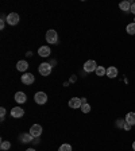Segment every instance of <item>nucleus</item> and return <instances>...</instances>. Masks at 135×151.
<instances>
[{
    "label": "nucleus",
    "mask_w": 135,
    "mask_h": 151,
    "mask_svg": "<svg viewBox=\"0 0 135 151\" xmlns=\"http://www.w3.org/2000/svg\"><path fill=\"white\" fill-rule=\"evenodd\" d=\"M46 41L47 43H51V45H56L58 42V35H57L56 30H49L46 32Z\"/></svg>",
    "instance_id": "f257e3e1"
},
{
    "label": "nucleus",
    "mask_w": 135,
    "mask_h": 151,
    "mask_svg": "<svg viewBox=\"0 0 135 151\" xmlns=\"http://www.w3.org/2000/svg\"><path fill=\"white\" fill-rule=\"evenodd\" d=\"M96 69H97V63L95 62L93 60H89V61H87V62L84 63V70L87 73L96 72Z\"/></svg>",
    "instance_id": "f03ea898"
},
{
    "label": "nucleus",
    "mask_w": 135,
    "mask_h": 151,
    "mask_svg": "<svg viewBox=\"0 0 135 151\" xmlns=\"http://www.w3.org/2000/svg\"><path fill=\"white\" fill-rule=\"evenodd\" d=\"M34 100L37 104H39V105H42V104H45L47 101V94L45 93V92H37L34 96Z\"/></svg>",
    "instance_id": "7ed1b4c3"
},
{
    "label": "nucleus",
    "mask_w": 135,
    "mask_h": 151,
    "mask_svg": "<svg viewBox=\"0 0 135 151\" xmlns=\"http://www.w3.org/2000/svg\"><path fill=\"white\" fill-rule=\"evenodd\" d=\"M38 70H39L41 76H49L51 73V65H50V63L43 62V63H41V65H39Z\"/></svg>",
    "instance_id": "20e7f679"
},
{
    "label": "nucleus",
    "mask_w": 135,
    "mask_h": 151,
    "mask_svg": "<svg viewBox=\"0 0 135 151\" xmlns=\"http://www.w3.org/2000/svg\"><path fill=\"white\" fill-rule=\"evenodd\" d=\"M6 20H7V23H8V24L15 26V24H18V23H19L20 18H19V15L16 12H11V14H8V16H7Z\"/></svg>",
    "instance_id": "39448f33"
},
{
    "label": "nucleus",
    "mask_w": 135,
    "mask_h": 151,
    "mask_svg": "<svg viewBox=\"0 0 135 151\" xmlns=\"http://www.w3.org/2000/svg\"><path fill=\"white\" fill-rule=\"evenodd\" d=\"M20 80H22V82L25 85H31L32 82L35 81V77L31 74V73H25V74L20 77Z\"/></svg>",
    "instance_id": "423d86ee"
},
{
    "label": "nucleus",
    "mask_w": 135,
    "mask_h": 151,
    "mask_svg": "<svg viewBox=\"0 0 135 151\" xmlns=\"http://www.w3.org/2000/svg\"><path fill=\"white\" fill-rule=\"evenodd\" d=\"M30 134H31L32 138H38V136H41L42 134V127L39 124H34V126L30 128Z\"/></svg>",
    "instance_id": "0eeeda50"
},
{
    "label": "nucleus",
    "mask_w": 135,
    "mask_h": 151,
    "mask_svg": "<svg viewBox=\"0 0 135 151\" xmlns=\"http://www.w3.org/2000/svg\"><path fill=\"white\" fill-rule=\"evenodd\" d=\"M23 115H25V109H23V108L15 107V108H12V109H11V116H12V117L19 119V117H22Z\"/></svg>",
    "instance_id": "6e6552de"
},
{
    "label": "nucleus",
    "mask_w": 135,
    "mask_h": 151,
    "mask_svg": "<svg viewBox=\"0 0 135 151\" xmlns=\"http://www.w3.org/2000/svg\"><path fill=\"white\" fill-rule=\"evenodd\" d=\"M81 105H82V101H81V99H79V97H73L72 100L69 101V107L73 108V109L81 108Z\"/></svg>",
    "instance_id": "1a4fd4ad"
},
{
    "label": "nucleus",
    "mask_w": 135,
    "mask_h": 151,
    "mask_svg": "<svg viewBox=\"0 0 135 151\" xmlns=\"http://www.w3.org/2000/svg\"><path fill=\"white\" fill-rule=\"evenodd\" d=\"M26 100H27V97H26V93H23V92H16V93H15V101L18 104L26 103Z\"/></svg>",
    "instance_id": "9d476101"
},
{
    "label": "nucleus",
    "mask_w": 135,
    "mask_h": 151,
    "mask_svg": "<svg viewBox=\"0 0 135 151\" xmlns=\"http://www.w3.org/2000/svg\"><path fill=\"white\" fill-rule=\"evenodd\" d=\"M38 54L41 57H49L50 55V47L49 46H41L38 49Z\"/></svg>",
    "instance_id": "9b49d317"
},
{
    "label": "nucleus",
    "mask_w": 135,
    "mask_h": 151,
    "mask_svg": "<svg viewBox=\"0 0 135 151\" xmlns=\"http://www.w3.org/2000/svg\"><path fill=\"white\" fill-rule=\"evenodd\" d=\"M27 68H28V63H27V61H19L18 63H16V69L19 70V72H26L27 70Z\"/></svg>",
    "instance_id": "f8f14e48"
},
{
    "label": "nucleus",
    "mask_w": 135,
    "mask_h": 151,
    "mask_svg": "<svg viewBox=\"0 0 135 151\" xmlns=\"http://www.w3.org/2000/svg\"><path fill=\"white\" fill-rule=\"evenodd\" d=\"M118 76V69L115 68V66H110L107 69V77H110V78H115Z\"/></svg>",
    "instance_id": "ddd939ff"
},
{
    "label": "nucleus",
    "mask_w": 135,
    "mask_h": 151,
    "mask_svg": "<svg viewBox=\"0 0 135 151\" xmlns=\"http://www.w3.org/2000/svg\"><path fill=\"white\" fill-rule=\"evenodd\" d=\"M126 122L129 123L130 126H134L135 124V112H129L126 115Z\"/></svg>",
    "instance_id": "4468645a"
},
{
    "label": "nucleus",
    "mask_w": 135,
    "mask_h": 151,
    "mask_svg": "<svg viewBox=\"0 0 135 151\" xmlns=\"http://www.w3.org/2000/svg\"><path fill=\"white\" fill-rule=\"evenodd\" d=\"M119 8L122 9V11L130 12V11H131V4H130V1H122V3L119 4Z\"/></svg>",
    "instance_id": "2eb2a0df"
},
{
    "label": "nucleus",
    "mask_w": 135,
    "mask_h": 151,
    "mask_svg": "<svg viewBox=\"0 0 135 151\" xmlns=\"http://www.w3.org/2000/svg\"><path fill=\"white\" fill-rule=\"evenodd\" d=\"M20 140H22L23 143H28V142H31L32 140L31 134H22V135H20Z\"/></svg>",
    "instance_id": "dca6fc26"
},
{
    "label": "nucleus",
    "mask_w": 135,
    "mask_h": 151,
    "mask_svg": "<svg viewBox=\"0 0 135 151\" xmlns=\"http://www.w3.org/2000/svg\"><path fill=\"white\" fill-rule=\"evenodd\" d=\"M126 31L129 32L130 35H134L135 34V23L132 22V23H130V24H127V27H126Z\"/></svg>",
    "instance_id": "f3484780"
},
{
    "label": "nucleus",
    "mask_w": 135,
    "mask_h": 151,
    "mask_svg": "<svg viewBox=\"0 0 135 151\" xmlns=\"http://www.w3.org/2000/svg\"><path fill=\"white\" fill-rule=\"evenodd\" d=\"M96 74H97L99 77H103V76L107 74V70H105V68H103V66H97V69H96Z\"/></svg>",
    "instance_id": "a211bd4d"
},
{
    "label": "nucleus",
    "mask_w": 135,
    "mask_h": 151,
    "mask_svg": "<svg viewBox=\"0 0 135 151\" xmlns=\"http://www.w3.org/2000/svg\"><path fill=\"white\" fill-rule=\"evenodd\" d=\"M0 148H1V150H9V148H11V143H9L8 140H3L1 145H0Z\"/></svg>",
    "instance_id": "6ab92c4d"
},
{
    "label": "nucleus",
    "mask_w": 135,
    "mask_h": 151,
    "mask_svg": "<svg viewBox=\"0 0 135 151\" xmlns=\"http://www.w3.org/2000/svg\"><path fill=\"white\" fill-rule=\"evenodd\" d=\"M81 111H82L84 113L91 112V105H89L88 103H87V104H82V105H81Z\"/></svg>",
    "instance_id": "aec40b11"
},
{
    "label": "nucleus",
    "mask_w": 135,
    "mask_h": 151,
    "mask_svg": "<svg viewBox=\"0 0 135 151\" xmlns=\"http://www.w3.org/2000/svg\"><path fill=\"white\" fill-rule=\"evenodd\" d=\"M58 151H72V146L70 145H62L60 148H58Z\"/></svg>",
    "instance_id": "412c9836"
},
{
    "label": "nucleus",
    "mask_w": 135,
    "mask_h": 151,
    "mask_svg": "<svg viewBox=\"0 0 135 151\" xmlns=\"http://www.w3.org/2000/svg\"><path fill=\"white\" fill-rule=\"evenodd\" d=\"M124 124H126V119H119L116 122V127H119V128H124Z\"/></svg>",
    "instance_id": "4be33fe9"
},
{
    "label": "nucleus",
    "mask_w": 135,
    "mask_h": 151,
    "mask_svg": "<svg viewBox=\"0 0 135 151\" xmlns=\"http://www.w3.org/2000/svg\"><path fill=\"white\" fill-rule=\"evenodd\" d=\"M6 112H7L6 108H3V107L0 108V120H4V116H6Z\"/></svg>",
    "instance_id": "5701e85b"
},
{
    "label": "nucleus",
    "mask_w": 135,
    "mask_h": 151,
    "mask_svg": "<svg viewBox=\"0 0 135 151\" xmlns=\"http://www.w3.org/2000/svg\"><path fill=\"white\" fill-rule=\"evenodd\" d=\"M123 129H126V131H130V129H131V126H130L129 123L126 122V124H124V128H123Z\"/></svg>",
    "instance_id": "b1692460"
},
{
    "label": "nucleus",
    "mask_w": 135,
    "mask_h": 151,
    "mask_svg": "<svg viewBox=\"0 0 135 151\" xmlns=\"http://www.w3.org/2000/svg\"><path fill=\"white\" fill-rule=\"evenodd\" d=\"M130 12H132L135 15V3H132L131 4V11H130Z\"/></svg>",
    "instance_id": "393cba45"
},
{
    "label": "nucleus",
    "mask_w": 135,
    "mask_h": 151,
    "mask_svg": "<svg viewBox=\"0 0 135 151\" xmlns=\"http://www.w3.org/2000/svg\"><path fill=\"white\" fill-rule=\"evenodd\" d=\"M4 26H6V22H4L3 19H1V23H0V28L3 30V28H4Z\"/></svg>",
    "instance_id": "a878e982"
},
{
    "label": "nucleus",
    "mask_w": 135,
    "mask_h": 151,
    "mask_svg": "<svg viewBox=\"0 0 135 151\" xmlns=\"http://www.w3.org/2000/svg\"><path fill=\"white\" fill-rule=\"evenodd\" d=\"M81 101H82V104H87V99H85V97L81 99Z\"/></svg>",
    "instance_id": "bb28decb"
},
{
    "label": "nucleus",
    "mask_w": 135,
    "mask_h": 151,
    "mask_svg": "<svg viewBox=\"0 0 135 151\" xmlns=\"http://www.w3.org/2000/svg\"><path fill=\"white\" fill-rule=\"evenodd\" d=\"M132 150L135 151V140H134V143H132Z\"/></svg>",
    "instance_id": "cd10ccee"
},
{
    "label": "nucleus",
    "mask_w": 135,
    "mask_h": 151,
    "mask_svg": "<svg viewBox=\"0 0 135 151\" xmlns=\"http://www.w3.org/2000/svg\"><path fill=\"white\" fill-rule=\"evenodd\" d=\"M26 151H35V150H34V148H27Z\"/></svg>",
    "instance_id": "c85d7f7f"
},
{
    "label": "nucleus",
    "mask_w": 135,
    "mask_h": 151,
    "mask_svg": "<svg viewBox=\"0 0 135 151\" xmlns=\"http://www.w3.org/2000/svg\"><path fill=\"white\" fill-rule=\"evenodd\" d=\"M134 23H135V19H134Z\"/></svg>",
    "instance_id": "c756f323"
}]
</instances>
